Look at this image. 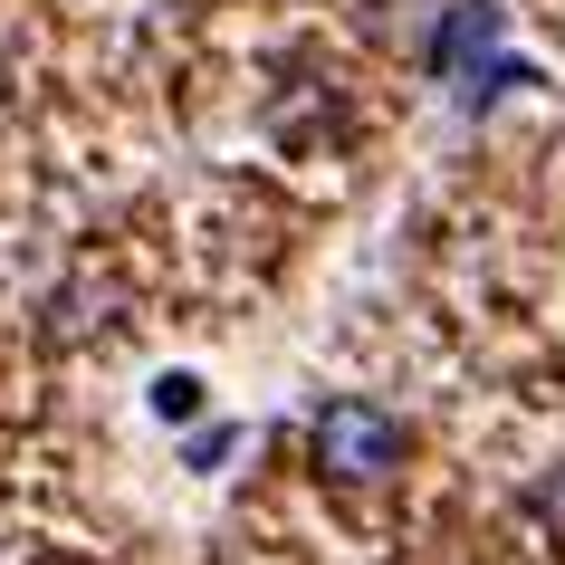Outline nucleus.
I'll return each instance as SVG.
<instances>
[{"mask_svg": "<svg viewBox=\"0 0 565 565\" xmlns=\"http://www.w3.org/2000/svg\"><path fill=\"white\" fill-rule=\"evenodd\" d=\"M499 39H508V10H499V0H460L441 30H431V58H441L450 96H460L470 116H479V106H499L508 87H527V77H536L527 58H508Z\"/></svg>", "mask_w": 565, "mask_h": 565, "instance_id": "obj_1", "label": "nucleus"}, {"mask_svg": "<svg viewBox=\"0 0 565 565\" xmlns=\"http://www.w3.org/2000/svg\"><path fill=\"white\" fill-rule=\"evenodd\" d=\"M307 460H317V470L327 479H393L403 470V422L384 413V403H355V393H345V403H327V413L307 422Z\"/></svg>", "mask_w": 565, "mask_h": 565, "instance_id": "obj_2", "label": "nucleus"}, {"mask_svg": "<svg viewBox=\"0 0 565 565\" xmlns=\"http://www.w3.org/2000/svg\"><path fill=\"white\" fill-rule=\"evenodd\" d=\"M153 413H163V422H192V413H202V384H192V374H163V384H153Z\"/></svg>", "mask_w": 565, "mask_h": 565, "instance_id": "obj_3", "label": "nucleus"}, {"mask_svg": "<svg viewBox=\"0 0 565 565\" xmlns=\"http://www.w3.org/2000/svg\"><path fill=\"white\" fill-rule=\"evenodd\" d=\"M231 441H239V431H221V422H211V431H192V470H211V460H231Z\"/></svg>", "mask_w": 565, "mask_h": 565, "instance_id": "obj_4", "label": "nucleus"}]
</instances>
